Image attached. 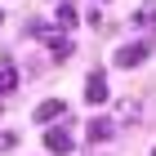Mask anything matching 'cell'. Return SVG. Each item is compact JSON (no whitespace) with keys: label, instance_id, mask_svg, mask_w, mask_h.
Wrapping results in <instances>:
<instances>
[{"label":"cell","instance_id":"obj_1","mask_svg":"<svg viewBox=\"0 0 156 156\" xmlns=\"http://www.w3.org/2000/svg\"><path fill=\"white\" fill-rule=\"evenodd\" d=\"M45 147H49L54 156H67V152L76 147V138H72L67 129H62V125H54V129H45Z\"/></svg>","mask_w":156,"mask_h":156},{"label":"cell","instance_id":"obj_2","mask_svg":"<svg viewBox=\"0 0 156 156\" xmlns=\"http://www.w3.org/2000/svg\"><path fill=\"white\" fill-rule=\"evenodd\" d=\"M112 134H116V120H107V116H94L89 125H85V138H89L94 147H98V143H107Z\"/></svg>","mask_w":156,"mask_h":156},{"label":"cell","instance_id":"obj_3","mask_svg":"<svg viewBox=\"0 0 156 156\" xmlns=\"http://www.w3.org/2000/svg\"><path fill=\"white\" fill-rule=\"evenodd\" d=\"M143 58H147V40H134V45L116 49V67H138Z\"/></svg>","mask_w":156,"mask_h":156},{"label":"cell","instance_id":"obj_4","mask_svg":"<svg viewBox=\"0 0 156 156\" xmlns=\"http://www.w3.org/2000/svg\"><path fill=\"white\" fill-rule=\"evenodd\" d=\"M85 98H89L94 107L112 98V94H107V76H103V72H89V80H85Z\"/></svg>","mask_w":156,"mask_h":156},{"label":"cell","instance_id":"obj_5","mask_svg":"<svg viewBox=\"0 0 156 156\" xmlns=\"http://www.w3.org/2000/svg\"><path fill=\"white\" fill-rule=\"evenodd\" d=\"M67 120V107H62V98H45V103H40V107H36V120H40V125H49V120Z\"/></svg>","mask_w":156,"mask_h":156},{"label":"cell","instance_id":"obj_6","mask_svg":"<svg viewBox=\"0 0 156 156\" xmlns=\"http://www.w3.org/2000/svg\"><path fill=\"white\" fill-rule=\"evenodd\" d=\"M54 23H58L62 31H67V27L76 23V5H72V0H58V13H54Z\"/></svg>","mask_w":156,"mask_h":156},{"label":"cell","instance_id":"obj_7","mask_svg":"<svg viewBox=\"0 0 156 156\" xmlns=\"http://www.w3.org/2000/svg\"><path fill=\"white\" fill-rule=\"evenodd\" d=\"M49 49H54V58H67V54H72V40H67V36H49Z\"/></svg>","mask_w":156,"mask_h":156},{"label":"cell","instance_id":"obj_8","mask_svg":"<svg viewBox=\"0 0 156 156\" xmlns=\"http://www.w3.org/2000/svg\"><path fill=\"white\" fill-rule=\"evenodd\" d=\"M13 85H18V72L13 67H0V94H13Z\"/></svg>","mask_w":156,"mask_h":156},{"label":"cell","instance_id":"obj_9","mask_svg":"<svg viewBox=\"0 0 156 156\" xmlns=\"http://www.w3.org/2000/svg\"><path fill=\"white\" fill-rule=\"evenodd\" d=\"M134 23H138V27H152V23H156V0H152V5H143V9L134 13Z\"/></svg>","mask_w":156,"mask_h":156},{"label":"cell","instance_id":"obj_10","mask_svg":"<svg viewBox=\"0 0 156 156\" xmlns=\"http://www.w3.org/2000/svg\"><path fill=\"white\" fill-rule=\"evenodd\" d=\"M120 120H138V103H120Z\"/></svg>","mask_w":156,"mask_h":156},{"label":"cell","instance_id":"obj_11","mask_svg":"<svg viewBox=\"0 0 156 156\" xmlns=\"http://www.w3.org/2000/svg\"><path fill=\"white\" fill-rule=\"evenodd\" d=\"M9 147H18V134H0V152H9Z\"/></svg>","mask_w":156,"mask_h":156},{"label":"cell","instance_id":"obj_12","mask_svg":"<svg viewBox=\"0 0 156 156\" xmlns=\"http://www.w3.org/2000/svg\"><path fill=\"white\" fill-rule=\"evenodd\" d=\"M0 23H5V13H0Z\"/></svg>","mask_w":156,"mask_h":156},{"label":"cell","instance_id":"obj_13","mask_svg":"<svg viewBox=\"0 0 156 156\" xmlns=\"http://www.w3.org/2000/svg\"><path fill=\"white\" fill-rule=\"evenodd\" d=\"M152 156H156V147H152Z\"/></svg>","mask_w":156,"mask_h":156}]
</instances>
